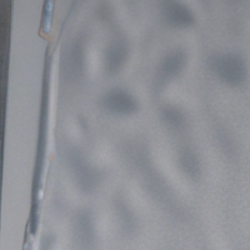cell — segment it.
I'll use <instances>...</instances> for the list:
<instances>
[{
    "label": "cell",
    "instance_id": "cell-2",
    "mask_svg": "<svg viewBox=\"0 0 250 250\" xmlns=\"http://www.w3.org/2000/svg\"><path fill=\"white\" fill-rule=\"evenodd\" d=\"M103 106L108 111L118 115H130L138 109L135 98L123 89H113L103 98Z\"/></svg>",
    "mask_w": 250,
    "mask_h": 250
},
{
    "label": "cell",
    "instance_id": "cell-1",
    "mask_svg": "<svg viewBox=\"0 0 250 250\" xmlns=\"http://www.w3.org/2000/svg\"><path fill=\"white\" fill-rule=\"evenodd\" d=\"M213 69L223 82L230 85H239L247 78L245 62L239 55H219L213 60Z\"/></svg>",
    "mask_w": 250,
    "mask_h": 250
},
{
    "label": "cell",
    "instance_id": "cell-6",
    "mask_svg": "<svg viewBox=\"0 0 250 250\" xmlns=\"http://www.w3.org/2000/svg\"><path fill=\"white\" fill-rule=\"evenodd\" d=\"M164 117L168 119V122L170 123V124L175 125V126H179V125L183 124V115L179 111L176 110V109L169 108L168 110L164 113Z\"/></svg>",
    "mask_w": 250,
    "mask_h": 250
},
{
    "label": "cell",
    "instance_id": "cell-5",
    "mask_svg": "<svg viewBox=\"0 0 250 250\" xmlns=\"http://www.w3.org/2000/svg\"><path fill=\"white\" fill-rule=\"evenodd\" d=\"M182 167L184 168V170L187 171L188 174H190V175H195L199 170V163H198V159H196V156L194 154H191L190 151H187L182 155Z\"/></svg>",
    "mask_w": 250,
    "mask_h": 250
},
{
    "label": "cell",
    "instance_id": "cell-4",
    "mask_svg": "<svg viewBox=\"0 0 250 250\" xmlns=\"http://www.w3.org/2000/svg\"><path fill=\"white\" fill-rule=\"evenodd\" d=\"M125 59H126V51L122 46H114L110 49V51L106 55V68L109 71H117L124 64Z\"/></svg>",
    "mask_w": 250,
    "mask_h": 250
},
{
    "label": "cell",
    "instance_id": "cell-3",
    "mask_svg": "<svg viewBox=\"0 0 250 250\" xmlns=\"http://www.w3.org/2000/svg\"><path fill=\"white\" fill-rule=\"evenodd\" d=\"M185 65V57L180 53L176 54L168 55L163 60L162 65H160V73L159 77L163 80H169L173 79L174 77L179 74L182 69Z\"/></svg>",
    "mask_w": 250,
    "mask_h": 250
}]
</instances>
